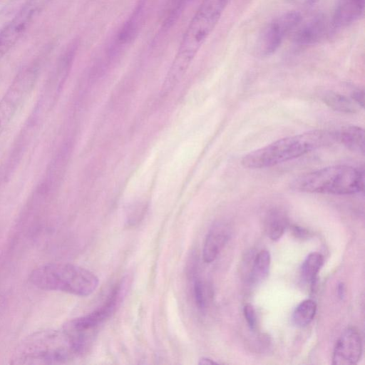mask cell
I'll return each mask as SVG.
<instances>
[{
  "instance_id": "obj_22",
  "label": "cell",
  "mask_w": 365,
  "mask_h": 365,
  "mask_svg": "<svg viewBox=\"0 0 365 365\" xmlns=\"http://www.w3.org/2000/svg\"><path fill=\"white\" fill-rule=\"evenodd\" d=\"M291 230L293 234L298 238L304 239L307 237L309 235L307 230L297 225H292Z\"/></svg>"
},
{
  "instance_id": "obj_5",
  "label": "cell",
  "mask_w": 365,
  "mask_h": 365,
  "mask_svg": "<svg viewBox=\"0 0 365 365\" xmlns=\"http://www.w3.org/2000/svg\"><path fill=\"white\" fill-rule=\"evenodd\" d=\"M364 170L349 165H333L295 178L290 184L294 190L331 195H351L363 191Z\"/></svg>"
},
{
  "instance_id": "obj_18",
  "label": "cell",
  "mask_w": 365,
  "mask_h": 365,
  "mask_svg": "<svg viewBox=\"0 0 365 365\" xmlns=\"http://www.w3.org/2000/svg\"><path fill=\"white\" fill-rule=\"evenodd\" d=\"M323 264L324 257L322 254L317 252L309 254L302 266V275L304 279L313 284Z\"/></svg>"
},
{
  "instance_id": "obj_9",
  "label": "cell",
  "mask_w": 365,
  "mask_h": 365,
  "mask_svg": "<svg viewBox=\"0 0 365 365\" xmlns=\"http://www.w3.org/2000/svg\"><path fill=\"white\" fill-rule=\"evenodd\" d=\"M121 295L122 287L118 284L101 307L85 316L69 321L65 326L75 331L92 336L93 331L115 312Z\"/></svg>"
},
{
  "instance_id": "obj_14",
  "label": "cell",
  "mask_w": 365,
  "mask_h": 365,
  "mask_svg": "<svg viewBox=\"0 0 365 365\" xmlns=\"http://www.w3.org/2000/svg\"><path fill=\"white\" fill-rule=\"evenodd\" d=\"M335 140L349 150L364 153V130L355 125H349L334 131Z\"/></svg>"
},
{
  "instance_id": "obj_19",
  "label": "cell",
  "mask_w": 365,
  "mask_h": 365,
  "mask_svg": "<svg viewBox=\"0 0 365 365\" xmlns=\"http://www.w3.org/2000/svg\"><path fill=\"white\" fill-rule=\"evenodd\" d=\"M317 311V304L312 299H305L295 308L292 319L295 325L304 327L308 325L314 319Z\"/></svg>"
},
{
  "instance_id": "obj_23",
  "label": "cell",
  "mask_w": 365,
  "mask_h": 365,
  "mask_svg": "<svg viewBox=\"0 0 365 365\" xmlns=\"http://www.w3.org/2000/svg\"><path fill=\"white\" fill-rule=\"evenodd\" d=\"M351 98L359 106H364V92L360 90H356L351 94Z\"/></svg>"
},
{
  "instance_id": "obj_15",
  "label": "cell",
  "mask_w": 365,
  "mask_h": 365,
  "mask_svg": "<svg viewBox=\"0 0 365 365\" xmlns=\"http://www.w3.org/2000/svg\"><path fill=\"white\" fill-rule=\"evenodd\" d=\"M289 225L285 214L279 210H273L267 214L264 227L268 237L273 241L279 240L284 235Z\"/></svg>"
},
{
  "instance_id": "obj_4",
  "label": "cell",
  "mask_w": 365,
  "mask_h": 365,
  "mask_svg": "<svg viewBox=\"0 0 365 365\" xmlns=\"http://www.w3.org/2000/svg\"><path fill=\"white\" fill-rule=\"evenodd\" d=\"M29 282L36 288L86 297L98 287V278L91 271L68 262H47L30 273Z\"/></svg>"
},
{
  "instance_id": "obj_12",
  "label": "cell",
  "mask_w": 365,
  "mask_h": 365,
  "mask_svg": "<svg viewBox=\"0 0 365 365\" xmlns=\"http://www.w3.org/2000/svg\"><path fill=\"white\" fill-rule=\"evenodd\" d=\"M230 229L222 222L215 224L208 232L202 248V258L207 263L217 257L230 236Z\"/></svg>"
},
{
  "instance_id": "obj_17",
  "label": "cell",
  "mask_w": 365,
  "mask_h": 365,
  "mask_svg": "<svg viewBox=\"0 0 365 365\" xmlns=\"http://www.w3.org/2000/svg\"><path fill=\"white\" fill-rule=\"evenodd\" d=\"M324 102L336 111L354 113L356 110V104L346 96L339 93L329 91L324 95Z\"/></svg>"
},
{
  "instance_id": "obj_7",
  "label": "cell",
  "mask_w": 365,
  "mask_h": 365,
  "mask_svg": "<svg viewBox=\"0 0 365 365\" xmlns=\"http://www.w3.org/2000/svg\"><path fill=\"white\" fill-rule=\"evenodd\" d=\"M302 20V16L299 12L289 11L270 21L258 37L256 46L257 54L267 57L275 53Z\"/></svg>"
},
{
  "instance_id": "obj_21",
  "label": "cell",
  "mask_w": 365,
  "mask_h": 365,
  "mask_svg": "<svg viewBox=\"0 0 365 365\" xmlns=\"http://www.w3.org/2000/svg\"><path fill=\"white\" fill-rule=\"evenodd\" d=\"M243 312L250 329L254 330L256 327L257 318L253 306L251 304H246Z\"/></svg>"
},
{
  "instance_id": "obj_11",
  "label": "cell",
  "mask_w": 365,
  "mask_h": 365,
  "mask_svg": "<svg viewBox=\"0 0 365 365\" xmlns=\"http://www.w3.org/2000/svg\"><path fill=\"white\" fill-rule=\"evenodd\" d=\"M302 21L292 32L293 41L296 45L307 46L315 44L326 34L327 23L324 16L317 15L304 23Z\"/></svg>"
},
{
  "instance_id": "obj_16",
  "label": "cell",
  "mask_w": 365,
  "mask_h": 365,
  "mask_svg": "<svg viewBox=\"0 0 365 365\" xmlns=\"http://www.w3.org/2000/svg\"><path fill=\"white\" fill-rule=\"evenodd\" d=\"M271 257L269 252L263 250L259 252L254 258L249 274L252 283H259L267 276L269 270Z\"/></svg>"
},
{
  "instance_id": "obj_2",
  "label": "cell",
  "mask_w": 365,
  "mask_h": 365,
  "mask_svg": "<svg viewBox=\"0 0 365 365\" xmlns=\"http://www.w3.org/2000/svg\"><path fill=\"white\" fill-rule=\"evenodd\" d=\"M81 355L69 333L46 329L31 333L23 339L11 358L14 364H61Z\"/></svg>"
},
{
  "instance_id": "obj_6",
  "label": "cell",
  "mask_w": 365,
  "mask_h": 365,
  "mask_svg": "<svg viewBox=\"0 0 365 365\" xmlns=\"http://www.w3.org/2000/svg\"><path fill=\"white\" fill-rule=\"evenodd\" d=\"M37 76L38 70L34 66L22 70L0 99V136L31 93Z\"/></svg>"
},
{
  "instance_id": "obj_8",
  "label": "cell",
  "mask_w": 365,
  "mask_h": 365,
  "mask_svg": "<svg viewBox=\"0 0 365 365\" xmlns=\"http://www.w3.org/2000/svg\"><path fill=\"white\" fill-rule=\"evenodd\" d=\"M51 0H27L0 31V59L17 43Z\"/></svg>"
},
{
  "instance_id": "obj_20",
  "label": "cell",
  "mask_w": 365,
  "mask_h": 365,
  "mask_svg": "<svg viewBox=\"0 0 365 365\" xmlns=\"http://www.w3.org/2000/svg\"><path fill=\"white\" fill-rule=\"evenodd\" d=\"M193 295L196 305L200 309H204L206 304L205 289L202 281L196 279L193 284Z\"/></svg>"
},
{
  "instance_id": "obj_10",
  "label": "cell",
  "mask_w": 365,
  "mask_h": 365,
  "mask_svg": "<svg viewBox=\"0 0 365 365\" xmlns=\"http://www.w3.org/2000/svg\"><path fill=\"white\" fill-rule=\"evenodd\" d=\"M362 354V341L358 330L346 328L337 340L334 349L332 364L352 365L359 362Z\"/></svg>"
},
{
  "instance_id": "obj_24",
  "label": "cell",
  "mask_w": 365,
  "mask_h": 365,
  "mask_svg": "<svg viewBox=\"0 0 365 365\" xmlns=\"http://www.w3.org/2000/svg\"><path fill=\"white\" fill-rule=\"evenodd\" d=\"M292 4L298 6L308 7L314 5L319 0H289Z\"/></svg>"
},
{
  "instance_id": "obj_26",
  "label": "cell",
  "mask_w": 365,
  "mask_h": 365,
  "mask_svg": "<svg viewBox=\"0 0 365 365\" xmlns=\"http://www.w3.org/2000/svg\"><path fill=\"white\" fill-rule=\"evenodd\" d=\"M198 364H208V365H210V364H216L217 363L215 362V361H213L212 359H210V358L202 357V358H201L199 360Z\"/></svg>"
},
{
  "instance_id": "obj_3",
  "label": "cell",
  "mask_w": 365,
  "mask_h": 365,
  "mask_svg": "<svg viewBox=\"0 0 365 365\" xmlns=\"http://www.w3.org/2000/svg\"><path fill=\"white\" fill-rule=\"evenodd\" d=\"M335 142L334 131L311 130L279 139L250 152L242 158L241 164L249 169L270 168Z\"/></svg>"
},
{
  "instance_id": "obj_1",
  "label": "cell",
  "mask_w": 365,
  "mask_h": 365,
  "mask_svg": "<svg viewBox=\"0 0 365 365\" xmlns=\"http://www.w3.org/2000/svg\"><path fill=\"white\" fill-rule=\"evenodd\" d=\"M230 0H202L190 21L168 71L161 93L168 94L184 76L215 29Z\"/></svg>"
},
{
  "instance_id": "obj_25",
  "label": "cell",
  "mask_w": 365,
  "mask_h": 365,
  "mask_svg": "<svg viewBox=\"0 0 365 365\" xmlns=\"http://www.w3.org/2000/svg\"><path fill=\"white\" fill-rule=\"evenodd\" d=\"M337 293L338 296L341 299H343L345 297L346 294V287L345 284L343 282H340L337 287Z\"/></svg>"
},
{
  "instance_id": "obj_13",
  "label": "cell",
  "mask_w": 365,
  "mask_h": 365,
  "mask_svg": "<svg viewBox=\"0 0 365 365\" xmlns=\"http://www.w3.org/2000/svg\"><path fill=\"white\" fill-rule=\"evenodd\" d=\"M364 0H336L332 19L335 28L347 26L364 14Z\"/></svg>"
}]
</instances>
